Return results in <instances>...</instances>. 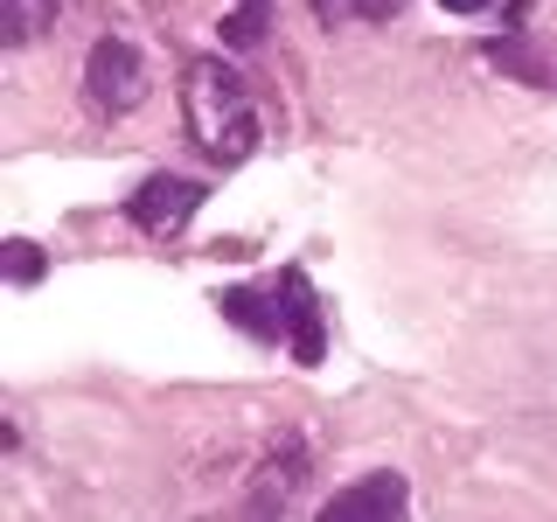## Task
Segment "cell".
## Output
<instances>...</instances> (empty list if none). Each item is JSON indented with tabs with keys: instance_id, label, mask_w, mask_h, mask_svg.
<instances>
[{
	"instance_id": "obj_4",
	"label": "cell",
	"mask_w": 557,
	"mask_h": 522,
	"mask_svg": "<svg viewBox=\"0 0 557 522\" xmlns=\"http://www.w3.org/2000/svg\"><path fill=\"white\" fill-rule=\"evenodd\" d=\"M405 501H411V487L405 474H370V481H356V487H342L335 501H327V522H348V515H405Z\"/></svg>"
},
{
	"instance_id": "obj_9",
	"label": "cell",
	"mask_w": 557,
	"mask_h": 522,
	"mask_svg": "<svg viewBox=\"0 0 557 522\" xmlns=\"http://www.w3.org/2000/svg\"><path fill=\"white\" fill-rule=\"evenodd\" d=\"M446 14H481V8H495V0H440Z\"/></svg>"
},
{
	"instance_id": "obj_3",
	"label": "cell",
	"mask_w": 557,
	"mask_h": 522,
	"mask_svg": "<svg viewBox=\"0 0 557 522\" xmlns=\"http://www.w3.org/2000/svg\"><path fill=\"white\" fill-rule=\"evenodd\" d=\"M196 209H202L196 182H182V174H153V182H139V196H133V223L147 237H174V231H188Z\"/></svg>"
},
{
	"instance_id": "obj_1",
	"label": "cell",
	"mask_w": 557,
	"mask_h": 522,
	"mask_svg": "<svg viewBox=\"0 0 557 522\" xmlns=\"http://www.w3.org/2000/svg\"><path fill=\"white\" fill-rule=\"evenodd\" d=\"M188 133L202 139V153L209 161H223V167H237L244 153L258 147V104H251V84L237 77V70H223L216 57L209 63H188Z\"/></svg>"
},
{
	"instance_id": "obj_6",
	"label": "cell",
	"mask_w": 557,
	"mask_h": 522,
	"mask_svg": "<svg viewBox=\"0 0 557 522\" xmlns=\"http://www.w3.org/2000/svg\"><path fill=\"white\" fill-rule=\"evenodd\" d=\"M0 258H8V278H14V286H35V278H42V251H35L28 237H14Z\"/></svg>"
},
{
	"instance_id": "obj_5",
	"label": "cell",
	"mask_w": 557,
	"mask_h": 522,
	"mask_svg": "<svg viewBox=\"0 0 557 522\" xmlns=\"http://www.w3.org/2000/svg\"><path fill=\"white\" fill-rule=\"evenodd\" d=\"M49 14H57V0H8V42H35Z\"/></svg>"
},
{
	"instance_id": "obj_7",
	"label": "cell",
	"mask_w": 557,
	"mask_h": 522,
	"mask_svg": "<svg viewBox=\"0 0 557 522\" xmlns=\"http://www.w3.org/2000/svg\"><path fill=\"white\" fill-rule=\"evenodd\" d=\"M258 28H265V0H244V14H231V22H223V42H258Z\"/></svg>"
},
{
	"instance_id": "obj_8",
	"label": "cell",
	"mask_w": 557,
	"mask_h": 522,
	"mask_svg": "<svg viewBox=\"0 0 557 522\" xmlns=\"http://www.w3.org/2000/svg\"><path fill=\"white\" fill-rule=\"evenodd\" d=\"M397 8H405V0H356V14H362V22H391Z\"/></svg>"
},
{
	"instance_id": "obj_2",
	"label": "cell",
	"mask_w": 557,
	"mask_h": 522,
	"mask_svg": "<svg viewBox=\"0 0 557 522\" xmlns=\"http://www.w3.org/2000/svg\"><path fill=\"white\" fill-rule=\"evenodd\" d=\"M84 84H91V104H98V112H133V104L147 98L139 49L119 42V35H112V42H98V49H91V77H84Z\"/></svg>"
}]
</instances>
